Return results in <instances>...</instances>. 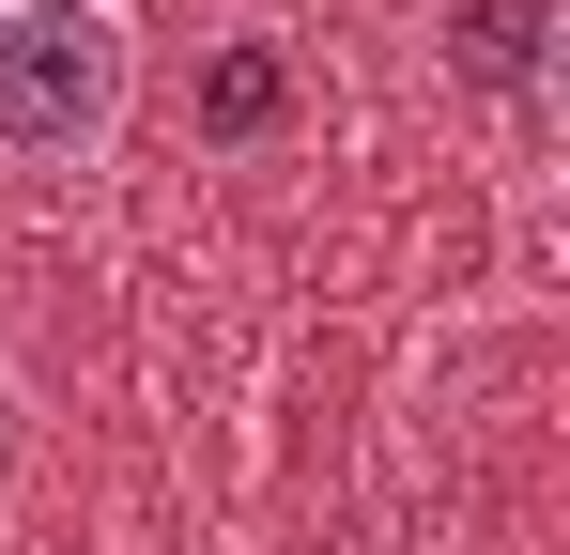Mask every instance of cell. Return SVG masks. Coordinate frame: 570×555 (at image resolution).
I'll return each mask as SVG.
<instances>
[{
	"instance_id": "obj_4",
	"label": "cell",
	"mask_w": 570,
	"mask_h": 555,
	"mask_svg": "<svg viewBox=\"0 0 570 555\" xmlns=\"http://www.w3.org/2000/svg\"><path fill=\"white\" fill-rule=\"evenodd\" d=\"M16 448H31V432H16V370H0V478H16Z\"/></svg>"
},
{
	"instance_id": "obj_1",
	"label": "cell",
	"mask_w": 570,
	"mask_h": 555,
	"mask_svg": "<svg viewBox=\"0 0 570 555\" xmlns=\"http://www.w3.org/2000/svg\"><path fill=\"white\" fill-rule=\"evenodd\" d=\"M139 124V0H0V171H108Z\"/></svg>"
},
{
	"instance_id": "obj_2",
	"label": "cell",
	"mask_w": 570,
	"mask_h": 555,
	"mask_svg": "<svg viewBox=\"0 0 570 555\" xmlns=\"http://www.w3.org/2000/svg\"><path fill=\"white\" fill-rule=\"evenodd\" d=\"M556 0H448V78L493 93L524 139H556Z\"/></svg>"
},
{
	"instance_id": "obj_3",
	"label": "cell",
	"mask_w": 570,
	"mask_h": 555,
	"mask_svg": "<svg viewBox=\"0 0 570 555\" xmlns=\"http://www.w3.org/2000/svg\"><path fill=\"white\" fill-rule=\"evenodd\" d=\"M293 124V62L247 31V47H216V78H200V139H278Z\"/></svg>"
}]
</instances>
